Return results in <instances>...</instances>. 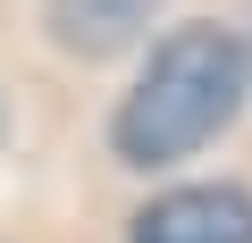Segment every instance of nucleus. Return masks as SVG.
Masks as SVG:
<instances>
[{"label": "nucleus", "mask_w": 252, "mask_h": 243, "mask_svg": "<svg viewBox=\"0 0 252 243\" xmlns=\"http://www.w3.org/2000/svg\"><path fill=\"white\" fill-rule=\"evenodd\" d=\"M235 101H244V42L227 26H177L152 51V67L135 76V92L118 101L109 143H118V160H135V168L185 160V151H202L235 117Z\"/></svg>", "instance_id": "1"}, {"label": "nucleus", "mask_w": 252, "mask_h": 243, "mask_svg": "<svg viewBox=\"0 0 252 243\" xmlns=\"http://www.w3.org/2000/svg\"><path fill=\"white\" fill-rule=\"evenodd\" d=\"M135 243H252V193L235 185H177L135 218Z\"/></svg>", "instance_id": "2"}, {"label": "nucleus", "mask_w": 252, "mask_h": 243, "mask_svg": "<svg viewBox=\"0 0 252 243\" xmlns=\"http://www.w3.org/2000/svg\"><path fill=\"white\" fill-rule=\"evenodd\" d=\"M152 9L160 0H51V34L76 59H109V51H126L152 26Z\"/></svg>", "instance_id": "3"}]
</instances>
